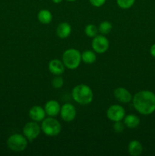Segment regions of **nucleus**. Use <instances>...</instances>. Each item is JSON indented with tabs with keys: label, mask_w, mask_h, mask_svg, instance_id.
Segmentation results:
<instances>
[{
	"label": "nucleus",
	"mask_w": 155,
	"mask_h": 156,
	"mask_svg": "<svg viewBox=\"0 0 155 156\" xmlns=\"http://www.w3.org/2000/svg\"><path fill=\"white\" fill-rule=\"evenodd\" d=\"M135 109L142 115H150L155 111V94L150 91L142 90L132 98Z\"/></svg>",
	"instance_id": "obj_1"
},
{
	"label": "nucleus",
	"mask_w": 155,
	"mask_h": 156,
	"mask_svg": "<svg viewBox=\"0 0 155 156\" xmlns=\"http://www.w3.org/2000/svg\"><path fill=\"white\" fill-rule=\"evenodd\" d=\"M73 100L81 105H89L94 99V93L91 87L84 84H80L74 87L71 91Z\"/></svg>",
	"instance_id": "obj_2"
},
{
	"label": "nucleus",
	"mask_w": 155,
	"mask_h": 156,
	"mask_svg": "<svg viewBox=\"0 0 155 156\" xmlns=\"http://www.w3.org/2000/svg\"><path fill=\"white\" fill-rule=\"evenodd\" d=\"M62 62L68 69H75L81 62V53L76 49H68L62 54Z\"/></svg>",
	"instance_id": "obj_3"
},
{
	"label": "nucleus",
	"mask_w": 155,
	"mask_h": 156,
	"mask_svg": "<svg viewBox=\"0 0 155 156\" xmlns=\"http://www.w3.org/2000/svg\"><path fill=\"white\" fill-rule=\"evenodd\" d=\"M28 140L24 134L15 133L11 135L7 140V146L9 149L15 152H23L27 148Z\"/></svg>",
	"instance_id": "obj_4"
},
{
	"label": "nucleus",
	"mask_w": 155,
	"mask_h": 156,
	"mask_svg": "<svg viewBox=\"0 0 155 156\" xmlns=\"http://www.w3.org/2000/svg\"><path fill=\"white\" fill-rule=\"evenodd\" d=\"M62 129L60 123L53 117L45 118L42 121L41 130L48 136H56L59 135Z\"/></svg>",
	"instance_id": "obj_5"
},
{
	"label": "nucleus",
	"mask_w": 155,
	"mask_h": 156,
	"mask_svg": "<svg viewBox=\"0 0 155 156\" xmlns=\"http://www.w3.org/2000/svg\"><path fill=\"white\" fill-rule=\"evenodd\" d=\"M41 127L37 122L30 121L26 123L23 128V134L30 142L36 140L40 133Z\"/></svg>",
	"instance_id": "obj_6"
},
{
	"label": "nucleus",
	"mask_w": 155,
	"mask_h": 156,
	"mask_svg": "<svg viewBox=\"0 0 155 156\" xmlns=\"http://www.w3.org/2000/svg\"><path fill=\"white\" fill-rule=\"evenodd\" d=\"M91 46L95 53L101 54L107 51L109 47V42L104 35H97L93 39Z\"/></svg>",
	"instance_id": "obj_7"
},
{
	"label": "nucleus",
	"mask_w": 155,
	"mask_h": 156,
	"mask_svg": "<svg viewBox=\"0 0 155 156\" xmlns=\"http://www.w3.org/2000/svg\"><path fill=\"white\" fill-rule=\"evenodd\" d=\"M126 116L124 108L119 105H112L106 111V117L112 122L121 121Z\"/></svg>",
	"instance_id": "obj_8"
},
{
	"label": "nucleus",
	"mask_w": 155,
	"mask_h": 156,
	"mask_svg": "<svg viewBox=\"0 0 155 156\" xmlns=\"http://www.w3.org/2000/svg\"><path fill=\"white\" fill-rule=\"evenodd\" d=\"M61 118L65 122H71L75 119L77 111L73 105L70 103L64 104L60 109Z\"/></svg>",
	"instance_id": "obj_9"
},
{
	"label": "nucleus",
	"mask_w": 155,
	"mask_h": 156,
	"mask_svg": "<svg viewBox=\"0 0 155 156\" xmlns=\"http://www.w3.org/2000/svg\"><path fill=\"white\" fill-rule=\"evenodd\" d=\"M114 97L117 101L123 104H128L132 100V95L129 90L123 87H119L114 91Z\"/></svg>",
	"instance_id": "obj_10"
},
{
	"label": "nucleus",
	"mask_w": 155,
	"mask_h": 156,
	"mask_svg": "<svg viewBox=\"0 0 155 156\" xmlns=\"http://www.w3.org/2000/svg\"><path fill=\"white\" fill-rule=\"evenodd\" d=\"M46 111L44 108L39 105H35L30 108L29 110V117L33 121L35 122H42L45 119Z\"/></svg>",
	"instance_id": "obj_11"
},
{
	"label": "nucleus",
	"mask_w": 155,
	"mask_h": 156,
	"mask_svg": "<svg viewBox=\"0 0 155 156\" xmlns=\"http://www.w3.org/2000/svg\"><path fill=\"white\" fill-rule=\"evenodd\" d=\"M61 106L59 102L56 100H50L46 103L44 110L46 114L50 117H56L60 113Z\"/></svg>",
	"instance_id": "obj_12"
},
{
	"label": "nucleus",
	"mask_w": 155,
	"mask_h": 156,
	"mask_svg": "<svg viewBox=\"0 0 155 156\" xmlns=\"http://www.w3.org/2000/svg\"><path fill=\"white\" fill-rule=\"evenodd\" d=\"M65 65L63 62L59 59H53L49 62L48 69L52 74L55 76H60L65 72Z\"/></svg>",
	"instance_id": "obj_13"
},
{
	"label": "nucleus",
	"mask_w": 155,
	"mask_h": 156,
	"mask_svg": "<svg viewBox=\"0 0 155 156\" xmlns=\"http://www.w3.org/2000/svg\"><path fill=\"white\" fill-rule=\"evenodd\" d=\"M71 33V27L68 23L62 22L56 28V34L59 38L65 39L70 36Z\"/></svg>",
	"instance_id": "obj_14"
},
{
	"label": "nucleus",
	"mask_w": 155,
	"mask_h": 156,
	"mask_svg": "<svg viewBox=\"0 0 155 156\" xmlns=\"http://www.w3.org/2000/svg\"><path fill=\"white\" fill-rule=\"evenodd\" d=\"M129 153L132 156H138L142 153L143 147L141 143L138 140H132L128 146Z\"/></svg>",
	"instance_id": "obj_15"
},
{
	"label": "nucleus",
	"mask_w": 155,
	"mask_h": 156,
	"mask_svg": "<svg viewBox=\"0 0 155 156\" xmlns=\"http://www.w3.org/2000/svg\"><path fill=\"white\" fill-rule=\"evenodd\" d=\"M123 120L125 125L130 129L137 128L140 124V118L135 114H128L125 116Z\"/></svg>",
	"instance_id": "obj_16"
},
{
	"label": "nucleus",
	"mask_w": 155,
	"mask_h": 156,
	"mask_svg": "<svg viewBox=\"0 0 155 156\" xmlns=\"http://www.w3.org/2000/svg\"><path fill=\"white\" fill-rule=\"evenodd\" d=\"M38 21L43 24H49L53 21V15L47 9H42L38 12Z\"/></svg>",
	"instance_id": "obj_17"
},
{
	"label": "nucleus",
	"mask_w": 155,
	"mask_h": 156,
	"mask_svg": "<svg viewBox=\"0 0 155 156\" xmlns=\"http://www.w3.org/2000/svg\"><path fill=\"white\" fill-rule=\"evenodd\" d=\"M97 59V56L94 51L92 50H85L81 53V61L86 64H93Z\"/></svg>",
	"instance_id": "obj_18"
},
{
	"label": "nucleus",
	"mask_w": 155,
	"mask_h": 156,
	"mask_svg": "<svg viewBox=\"0 0 155 156\" xmlns=\"http://www.w3.org/2000/svg\"><path fill=\"white\" fill-rule=\"evenodd\" d=\"M112 24L109 21H102L98 27V30L101 34H108L112 30Z\"/></svg>",
	"instance_id": "obj_19"
},
{
	"label": "nucleus",
	"mask_w": 155,
	"mask_h": 156,
	"mask_svg": "<svg viewBox=\"0 0 155 156\" xmlns=\"http://www.w3.org/2000/svg\"><path fill=\"white\" fill-rule=\"evenodd\" d=\"M99 32L98 27L96 25L92 24H88L84 28V33L88 37H96L97 35V33Z\"/></svg>",
	"instance_id": "obj_20"
},
{
	"label": "nucleus",
	"mask_w": 155,
	"mask_h": 156,
	"mask_svg": "<svg viewBox=\"0 0 155 156\" xmlns=\"http://www.w3.org/2000/svg\"><path fill=\"white\" fill-rule=\"evenodd\" d=\"M135 0H116L119 7L122 9H129L133 6Z\"/></svg>",
	"instance_id": "obj_21"
},
{
	"label": "nucleus",
	"mask_w": 155,
	"mask_h": 156,
	"mask_svg": "<svg viewBox=\"0 0 155 156\" xmlns=\"http://www.w3.org/2000/svg\"><path fill=\"white\" fill-rule=\"evenodd\" d=\"M64 85V79L63 78L59 76H56L52 80V86L56 89H59L62 88Z\"/></svg>",
	"instance_id": "obj_22"
},
{
	"label": "nucleus",
	"mask_w": 155,
	"mask_h": 156,
	"mask_svg": "<svg viewBox=\"0 0 155 156\" xmlns=\"http://www.w3.org/2000/svg\"><path fill=\"white\" fill-rule=\"evenodd\" d=\"M125 129V123H122L121 121H116V122H114V124H113V129L115 130V133H121L124 131Z\"/></svg>",
	"instance_id": "obj_23"
},
{
	"label": "nucleus",
	"mask_w": 155,
	"mask_h": 156,
	"mask_svg": "<svg viewBox=\"0 0 155 156\" xmlns=\"http://www.w3.org/2000/svg\"><path fill=\"white\" fill-rule=\"evenodd\" d=\"M90 3L94 7H101L103 5L105 4V2H106V0H89Z\"/></svg>",
	"instance_id": "obj_24"
},
{
	"label": "nucleus",
	"mask_w": 155,
	"mask_h": 156,
	"mask_svg": "<svg viewBox=\"0 0 155 156\" xmlns=\"http://www.w3.org/2000/svg\"><path fill=\"white\" fill-rule=\"evenodd\" d=\"M150 55H151L153 57L155 58V44H153V45L150 47Z\"/></svg>",
	"instance_id": "obj_25"
},
{
	"label": "nucleus",
	"mask_w": 155,
	"mask_h": 156,
	"mask_svg": "<svg viewBox=\"0 0 155 156\" xmlns=\"http://www.w3.org/2000/svg\"><path fill=\"white\" fill-rule=\"evenodd\" d=\"M53 1V2H54L55 4H59V3H61L62 2V0H52Z\"/></svg>",
	"instance_id": "obj_26"
},
{
	"label": "nucleus",
	"mask_w": 155,
	"mask_h": 156,
	"mask_svg": "<svg viewBox=\"0 0 155 156\" xmlns=\"http://www.w3.org/2000/svg\"><path fill=\"white\" fill-rule=\"evenodd\" d=\"M66 1H68V2H75V1H77V0H66Z\"/></svg>",
	"instance_id": "obj_27"
}]
</instances>
